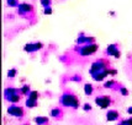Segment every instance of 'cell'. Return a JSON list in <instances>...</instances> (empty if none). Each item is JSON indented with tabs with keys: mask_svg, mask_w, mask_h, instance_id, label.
<instances>
[{
	"mask_svg": "<svg viewBox=\"0 0 132 125\" xmlns=\"http://www.w3.org/2000/svg\"><path fill=\"white\" fill-rule=\"evenodd\" d=\"M62 115H63V112H62L61 108H53L51 110L52 118H57V119H59V118H62Z\"/></svg>",
	"mask_w": 132,
	"mask_h": 125,
	"instance_id": "7c38bea8",
	"label": "cell"
},
{
	"mask_svg": "<svg viewBox=\"0 0 132 125\" xmlns=\"http://www.w3.org/2000/svg\"><path fill=\"white\" fill-rule=\"evenodd\" d=\"M119 91H120L121 93V96H123V97H126L128 96V90H127L125 86H120V88H119Z\"/></svg>",
	"mask_w": 132,
	"mask_h": 125,
	"instance_id": "ffe728a7",
	"label": "cell"
},
{
	"mask_svg": "<svg viewBox=\"0 0 132 125\" xmlns=\"http://www.w3.org/2000/svg\"><path fill=\"white\" fill-rule=\"evenodd\" d=\"M93 92H94V87H93V85H90V84H85V85H84V93H85L86 96H92Z\"/></svg>",
	"mask_w": 132,
	"mask_h": 125,
	"instance_id": "9a60e30c",
	"label": "cell"
},
{
	"mask_svg": "<svg viewBox=\"0 0 132 125\" xmlns=\"http://www.w3.org/2000/svg\"><path fill=\"white\" fill-rule=\"evenodd\" d=\"M7 114H9V115H11V117H15V118L21 119L23 115H25V110H23V108L22 107H20V106L11 104V106L7 108Z\"/></svg>",
	"mask_w": 132,
	"mask_h": 125,
	"instance_id": "277c9868",
	"label": "cell"
},
{
	"mask_svg": "<svg viewBox=\"0 0 132 125\" xmlns=\"http://www.w3.org/2000/svg\"><path fill=\"white\" fill-rule=\"evenodd\" d=\"M42 48H43V44L37 42V43H29V44H26L23 47V50L27 51V53H34V51L40 50Z\"/></svg>",
	"mask_w": 132,
	"mask_h": 125,
	"instance_id": "52a82bcc",
	"label": "cell"
},
{
	"mask_svg": "<svg viewBox=\"0 0 132 125\" xmlns=\"http://www.w3.org/2000/svg\"><path fill=\"white\" fill-rule=\"evenodd\" d=\"M27 97H30V98H32V99H36V101H37V99H38V97H40V93H38L37 91H31Z\"/></svg>",
	"mask_w": 132,
	"mask_h": 125,
	"instance_id": "7402d4cb",
	"label": "cell"
},
{
	"mask_svg": "<svg viewBox=\"0 0 132 125\" xmlns=\"http://www.w3.org/2000/svg\"><path fill=\"white\" fill-rule=\"evenodd\" d=\"M22 125H30V124H22Z\"/></svg>",
	"mask_w": 132,
	"mask_h": 125,
	"instance_id": "f546056e",
	"label": "cell"
},
{
	"mask_svg": "<svg viewBox=\"0 0 132 125\" xmlns=\"http://www.w3.org/2000/svg\"><path fill=\"white\" fill-rule=\"evenodd\" d=\"M105 70H108V62L103 60V59H99L96 61H94L92 64V68L89 70V72L92 76H95L96 74L99 72H101V71H105Z\"/></svg>",
	"mask_w": 132,
	"mask_h": 125,
	"instance_id": "7a4b0ae2",
	"label": "cell"
},
{
	"mask_svg": "<svg viewBox=\"0 0 132 125\" xmlns=\"http://www.w3.org/2000/svg\"><path fill=\"white\" fill-rule=\"evenodd\" d=\"M114 57L119 59V58H120V51H116V53H115V55H114Z\"/></svg>",
	"mask_w": 132,
	"mask_h": 125,
	"instance_id": "f1b7e54d",
	"label": "cell"
},
{
	"mask_svg": "<svg viewBox=\"0 0 132 125\" xmlns=\"http://www.w3.org/2000/svg\"><path fill=\"white\" fill-rule=\"evenodd\" d=\"M41 5L43 7H50L51 6V0H41Z\"/></svg>",
	"mask_w": 132,
	"mask_h": 125,
	"instance_id": "603a6c76",
	"label": "cell"
},
{
	"mask_svg": "<svg viewBox=\"0 0 132 125\" xmlns=\"http://www.w3.org/2000/svg\"><path fill=\"white\" fill-rule=\"evenodd\" d=\"M59 103H61V106H63L65 108H73V109H78L79 108V106H80V102H79V98L75 96L73 92L70 91H65L61 96L59 98Z\"/></svg>",
	"mask_w": 132,
	"mask_h": 125,
	"instance_id": "6da1fadb",
	"label": "cell"
},
{
	"mask_svg": "<svg viewBox=\"0 0 132 125\" xmlns=\"http://www.w3.org/2000/svg\"><path fill=\"white\" fill-rule=\"evenodd\" d=\"M32 10H34L32 5H30V4H26V3H22V4H20V5L17 6V14H19L20 16H23L25 14L32 12Z\"/></svg>",
	"mask_w": 132,
	"mask_h": 125,
	"instance_id": "8992f818",
	"label": "cell"
},
{
	"mask_svg": "<svg viewBox=\"0 0 132 125\" xmlns=\"http://www.w3.org/2000/svg\"><path fill=\"white\" fill-rule=\"evenodd\" d=\"M95 38L94 37H86L84 33H80L79 37L77 38V43L78 44H89V43H94Z\"/></svg>",
	"mask_w": 132,
	"mask_h": 125,
	"instance_id": "ba28073f",
	"label": "cell"
},
{
	"mask_svg": "<svg viewBox=\"0 0 132 125\" xmlns=\"http://www.w3.org/2000/svg\"><path fill=\"white\" fill-rule=\"evenodd\" d=\"M117 125H122V124H121V123H120V124H117Z\"/></svg>",
	"mask_w": 132,
	"mask_h": 125,
	"instance_id": "4dcf8cb0",
	"label": "cell"
},
{
	"mask_svg": "<svg viewBox=\"0 0 132 125\" xmlns=\"http://www.w3.org/2000/svg\"><path fill=\"white\" fill-rule=\"evenodd\" d=\"M115 85H116L115 80H110V81H106V82L104 84V87H105V88H112ZM112 90H114V88H112Z\"/></svg>",
	"mask_w": 132,
	"mask_h": 125,
	"instance_id": "ac0fdd59",
	"label": "cell"
},
{
	"mask_svg": "<svg viewBox=\"0 0 132 125\" xmlns=\"http://www.w3.org/2000/svg\"><path fill=\"white\" fill-rule=\"evenodd\" d=\"M34 120L37 125H47L48 124V118H47V117H36Z\"/></svg>",
	"mask_w": 132,
	"mask_h": 125,
	"instance_id": "4fadbf2b",
	"label": "cell"
},
{
	"mask_svg": "<svg viewBox=\"0 0 132 125\" xmlns=\"http://www.w3.org/2000/svg\"><path fill=\"white\" fill-rule=\"evenodd\" d=\"M16 74H17L16 69H10V70L7 71V77H9V79H14V77L16 76Z\"/></svg>",
	"mask_w": 132,
	"mask_h": 125,
	"instance_id": "44dd1931",
	"label": "cell"
},
{
	"mask_svg": "<svg viewBox=\"0 0 132 125\" xmlns=\"http://www.w3.org/2000/svg\"><path fill=\"white\" fill-rule=\"evenodd\" d=\"M31 90H30V86L29 85H23L21 88H20V93L22 95V96H29Z\"/></svg>",
	"mask_w": 132,
	"mask_h": 125,
	"instance_id": "e0dca14e",
	"label": "cell"
},
{
	"mask_svg": "<svg viewBox=\"0 0 132 125\" xmlns=\"http://www.w3.org/2000/svg\"><path fill=\"white\" fill-rule=\"evenodd\" d=\"M25 104H26V107L27 108H36L37 107V104H38V102L36 101V99H32V98H27L26 99V102H25Z\"/></svg>",
	"mask_w": 132,
	"mask_h": 125,
	"instance_id": "5bb4252c",
	"label": "cell"
},
{
	"mask_svg": "<svg viewBox=\"0 0 132 125\" xmlns=\"http://www.w3.org/2000/svg\"><path fill=\"white\" fill-rule=\"evenodd\" d=\"M109 72H110V75H116L117 74V71H116V70H110Z\"/></svg>",
	"mask_w": 132,
	"mask_h": 125,
	"instance_id": "83f0119b",
	"label": "cell"
},
{
	"mask_svg": "<svg viewBox=\"0 0 132 125\" xmlns=\"http://www.w3.org/2000/svg\"><path fill=\"white\" fill-rule=\"evenodd\" d=\"M16 93H19L17 88H15V87H7V88H5V91H4V98L7 101L10 97L16 95Z\"/></svg>",
	"mask_w": 132,
	"mask_h": 125,
	"instance_id": "30bf717a",
	"label": "cell"
},
{
	"mask_svg": "<svg viewBox=\"0 0 132 125\" xmlns=\"http://www.w3.org/2000/svg\"><path fill=\"white\" fill-rule=\"evenodd\" d=\"M127 114L132 115V107H128V108H127Z\"/></svg>",
	"mask_w": 132,
	"mask_h": 125,
	"instance_id": "4316f807",
	"label": "cell"
},
{
	"mask_svg": "<svg viewBox=\"0 0 132 125\" xmlns=\"http://www.w3.org/2000/svg\"><path fill=\"white\" fill-rule=\"evenodd\" d=\"M83 109H84L85 112H90V110H92L93 108H92V106H90L89 103H85V104L83 106Z\"/></svg>",
	"mask_w": 132,
	"mask_h": 125,
	"instance_id": "d4e9b609",
	"label": "cell"
},
{
	"mask_svg": "<svg viewBox=\"0 0 132 125\" xmlns=\"http://www.w3.org/2000/svg\"><path fill=\"white\" fill-rule=\"evenodd\" d=\"M20 99H21V97H20V95L19 93H16V95H14V96H11L7 101L11 103V104H17V103L20 102Z\"/></svg>",
	"mask_w": 132,
	"mask_h": 125,
	"instance_id": "2e32d148",
	"label": "cell"
},
{
	"mask_svg": "<svg viewBox=\"0 0 132 125\" xmlns=\"http://www.w3.org/2000/svg\"><path fill=\"white\" fill-rule=\"evenodd\" d=\"M106 121H116V120L120 119V113L117 110H114V109H110L106 112Z\"/></svg>",
	"mask_w": 132,
	"mask_h": 125,
	"instance_id": "9c48e42d",
	"label": "cell"
},
{
	"mask_svg": "<svg viewBox=\"0 0 132 125\" xmlns=\"http://www.w3.org/2000/svg\"><path fill=\"white\" fill-rule=\"evenodd\" d=\"M95 103L101 109H108L112 103V99L110 96H98L95 98Z\"/></svg>",
	"mask_w": 132,
	"mask_h": 125,
	"instance_id": "5b68a950",
	"label": "cell"
},
{
	"mask_svg": "<svg viewBox=\"0 0 132 125\" xmlns=\"http://www.w3.org/2000/svg\"><path fill=\"white\" fill-rule=\"evenodd\" d=\"M43 14H45V15H51V14H52V7H51V6H50V7H45Z\"/></svg>",
	"mask_w": 132,
	"mask_h": 125,
	"instance_id": "484cf974",
	"label": "cell"
},
{
	"mask_svg": "<svg viewBox=\"0 0 132 125\" xmlns=\"http://www.w3.org/2000/svg\"><path fill=\"white\" fill-rule=\"evenodd\" d=\"M121 124H122V125H132V118H130V119H125V120H121Z\"/></svg>",
	"mask_w": 132,
	"mask_h": 125,
	"instance_id": "cb8c5ba5",
	"label": "cell"
},
{
	"mask_svg": "<svg viewBox=\"0 0 132 125\" xmlns=\"http://www.w3.org/2000/svg\"><path fill=\"white\" fill-rule=\"evenodd\" d=\"M116 51H119L117 44H110V46H108V48H106V54H108L109 57H114Z\"/></svg>",
	"mask_w": 132,
	"mask_h": 125,
	"instance_id": "8fae6325",
	"label": "cell"
},
{
	"mask_svg": "<svg viewBox=\"0 0 132 125\" xmlns=\"http://www.w3.org/2000/svg\"><path fill=\"white\" fill-rule=\"evenodd\" d=\"M98 44H95V43H89V44H84V46H81L79 49H78V53H79V55L81 57H89V55H92L94 54L95 51L98 50Z\"/></svg>",
	"mask_w": 132,
	"mask_h": 125,
	"instance_id": "3957f363",
	"label": "cell"
},
{
	"mask_svg": "<svg viewBox=\"0 0 132 125\" xmlns=\"http://www.w3.org/2000/svg\"><path fill=\"white\" fill-rule=\"evenodd\" d=\"M6 3H7V6H10V7H17V6L20 5L19 4V0H7Z\"/></svg>",
	"mask_w": 132,
	"mask_h": 125,
	"instance_id": "d6986e66",
	"label": "cell"
}]
</instances>
